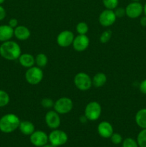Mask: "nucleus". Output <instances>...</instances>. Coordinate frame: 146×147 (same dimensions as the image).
Segmentation results:
<instances>
[{
	"label": "nucleus",
	"mask_w": 146,
	"mask_h": 147,
	"mask_svg": "<svg viewBox=\"0 0 146 147\" xmlns=\"http://www.w3.org/2000/svg\"><path fill=\"white\" fill-rule=\"evenodd\" d=\"M132 1H139L140 0H132Z\"/></svg>",
	"instance_id": "obj_39"
},
{
	"label": "nucleus",
	"mask_w": 146,
	"mask_h": 147,
	"mask_svg": "<svg viewBox=\"0 0 146 147\" xmlns=\"http://www.w3.org/2000/svg\"><path fill=\"white\" fill-rule=\"evenodd\" d=\"M102 3L106 9L114 10L118 6L119 0H102Z\"/></svg>",
	"instance_id": "obj_25"
},
{
	"label": "nucleus",
	"mask_w": 146,
	"mask_h": 147,
	"mask_svg": "<svg viewBox=\"0 0 146 147\" xmlns=\"http://www.w3.org/2000/svg\"><path fill=\"white\" fill-rule=\"evenodd\" d=\"M8 24L10 26V27L14 29L15 27H17V26H18V20L15 18L10 19V20H9Z\"/></svg>",
	"instance_id": "obj_32"
},
{
	"label": "nucleus",
	"mask_w": 146,
	"mask_h": 147,
	"mask_svg": "<svg viewBox=\"0 0 146 147\" xmlns=\"http://www.w3.org/2000/svg\"><path fill=\"white\" fill-rule=\"evenodd\" d=\"M97 132L101 137L104 139H109L114 133L113 126L110 122L102 121L97 126Z\"/></svg>",
	"instance_id": "obj_14"
},
{
	"label": "nucleus",
	"mask_w": 146,
	"mask_h": 147,
	"mask_svg": "<svg viewBox=\"0 0 146 147\" xmlns=\"http://www.w3.org/2000/svg\"><path fill=\"white\" fill-rule=\"evenodd\" d=\"M143 12V6L139 1H133L125 7L126 16L130 19L138 18Z\"/></svg>",
	"instance_id": "obj_11"
},
{
	"label": "nucleus",
	"mask_w": 146,
	"mask_h": 147,
	"mask_svg": "<svg viewBox=\"0 0 146 147\" xmlns=\"http://www.w3.org/2000/svg\"><path fill=\"white\" fill-rule=\"evenodd\" d=\"M76 31L78 34H87L89 31V27L84 22H80L76 26Z\"/></svg>",
	"instance_id": "obj_24"
},
{
	"label": "nucleus",
	"mask_w": 146,
	"mask_h": 147,
	"mask_svg": "<svg viewBox=\"0 0 146 147\" xmlns=\"http://www.w3.org/2000/svg\"><path fill=\"white\" fill-rule=\"evenodd\" d=\"M114 11L117 18H122L125 15H126L125 9L123 8V7H117L115 9H114Z\"/></svg>",
	"instance_id": "obj_30"
},
{
	"label": "nucleus",
	"mask_w": 146,
	"mask_h": 147,
	"mask_svg": "<svg viewBox=\"0 0 146 147\" xmlns=\"http://www.w3.org/2000/svg\"><path fill=\"white\" fill-rule=\"evenodd\" d=\"M30 142L36 147H42L49 142L48 135L41 130L34 131L29 136Z\"/></svg>",
	"instance_id": "obj_9"
},
{
	"label": "nucleus",
	"mask_w": 146,
	"mask_h": 147,
	"mask_svg": "<svg viewBox=\"0 0 146 147\" xmlns=\"http://www.w3.org/2000/svg\"><path fill=\"white\" fill-rule=\"evenodd\" d=\"M44 120L47 126L52 130L58 129L61 124L60 114L54 110L49 111L45 114Z\"/></svg>",
	"instance_id": "obj_10"
},
{
	"label": "nucleus",
	"mask_w": 146,
	"mask_h": 147,
	"mask_svg": "<svg viewBox=\"0 0 146 147\" xmlns=\"http://www.w3.org/2000/svg\"><path fill=\"white\" fill-rule=\"evenodd\" d=\"M73 101L68 97H62L54 102L53 109L60 115H64L70 113L73 109Z\"/></svg>",
	"instance_id": "obj_6"
},
{
	"label": "nucleus",
	"mask_w": 146,
	"mask_h": 147,
	"mask_svg": "<svg viewBox=\"0 0 146 147\" xmlns=\"http://www.w3.org/2000/svg\"><path fill=\"white\" fill-rule=\"evenodd\" d=\"M107 76L104 73H97L92 78V86L96 88H101L107 83Z\"/></svg>",
	"instance_id": "obj_20"
},
{
	"label": "nucleus",
	"mask_w": 146,
	"mask_h": 147,
	"mask_svg": "<svg viewBox=\"0 0 146 147\" xmlns=\"http://www.w3.org/2000/svg\"><path fill=\"white\" fill-rule=\"evenodd\" d=\"M139 89L140 91L143 94L146 95V79L143 80L139 85Z\"/></svg>",
	"instance_id": "obj_31"
},
{
	"label": "nucleus",
	"mask_w": 146,
	"mask_h": 147,
	"mask_svg": "<svg viewBox=\"0 0 146 147\" xmlns=\"http://www.w3.org/2000/svg\"><path fill=\"white\" fill-rule=\"evenodd\" d=\"M24 78L29 84L35 86L41 83L44 78V73L42 68L37 66H32L29 68H27V71L25 72Z\"/></svg>",
	"instance_id": "obj_3"
},
{
	"label": "nucleus",
	"mask_w": 146,
	"mask_h": 147,
	"mask_svg": "<svg viewBox=\"0 0 146 147\" xmlns=\"http://www.w3.org/2000/svg\"><path fill=\"white\" fill-rule=\"evenodd\" d=\"M35 63L40 68L44 67L48 63V57L44 53H39L35 57Z\"/></svg>",
	"instance_id": "obj_21"
},
{
	"label": "nucleus",
	"mask_w": 146,
	"mask_h": 147,
	"mask_svg": "<svg viewBox=\"0 0 146 147\" xmlns=\"http://www.w3.org/2000/svg\"><path fill=\"white\" fill-rule=\"evenodd\" d=\"M30 35H31L30 30L26 26L18 25L14 29V36L17 40L24 41L28 40Z\"/></svg>",
	"instance_id": "obj_15"
},
{
	"label": "nucleus",
	"mask_w": 146,
	"mask_h": 147,
	"mask_svg": "<svg viewBox=\"0 0 146 147\" xmlns=\"http://www.w3.org/2000/svg\"><path fill=\"white\" fill-rule=\"evenodd\" d=\"M110 140L113 144L115 145H118L123 142V139L121 135L118 133H113V135L110 136Z\"/></svg>",
	"instance_id": "obj_29"
},
{
	"label": "nucleus",
	"mask_w": 146,
	"mask_h": 147,
	"mask_svg": "<svg viewBox=\"0 0 146 147\" xmlns=\"http://www.w3.org/2000/svg\"><path fill=\"white\" fill-rule=\"evenodd\" d=\"M140 23L143 27H146V16H143L140 18Z\"/></svg>",
	"instance_id": "obj_34"
},
{
	"label": "nucleus",
	"mask_w": 146,
	"mask_h": 147,
	"mask_svg": "<svg viewBox=\"0 0 146 147\" xmlns=\"http://www.w3.org/2000/svg\"><path fill=\"white\" fill-rule=\"evenodd\" d=\"M7 15V12H6V10L4 7L1 5H0V21L4 20L6 17Z\"/></svg>",
	"instance_id": "obj_33"
},
{
	"label": "nucleus",
	"mask_w": 146,
	"mask_h": 147,
	"mask_svg": "<svg viewBox=\"0 0 146 147\" xmlns=\"http://www.w3.org/2000/svg\"><path fill=\"white\" fill-rule=\"evenodd\" d=\"M74 35L70 30H64L59 33L57 37V43L60 47H67L72 45Z\"/></svg>",
	"instance_id": "obj_12"
},
{
	"label": "nucleus",
	"mask_w": 146,
	"mask_h": 147,
	"mask_svg": "<svg viewBox=\"0 0 146 147\" xmlns=\"http://www.w3.org/2000/svg\"><path fill=\"white\" fill-rule=\"evenodd\" d=\"M4 1H5V0H0V5H1V4L4 2Z\"/></svg>",
	"instance_id": "obj_38"
},
{
	"label": "nucleus",
	"mask_w": 146,
	"mask_h": 147,
	"mask_svg": "<svg viewBox=\"0 0 146 147\" xmlns=\"http://www.w3.org/2000/svg\"><path fill=\"white\" fill-rule=\"evenodd\" d=\"M49 142L50 144L54 147L63 146L68 141V136L67 133L60 129H54L48 135Z\"/></svg>",
	"instance_id": "obj_7"
},
{
	"label": "nucleus",
	"mask_w": 146,
	"mask_h": 147,
	"mask_svg": "<svg viewBox=\"0 0 146 147\" xmlns=\"http://www.w3.org/2000/svg\"><path fill=\"white\" fill-rule=\"evenodd\" d=\"M135 123L142 129H146V108L141 109L136 113Z\"/></svg>",
	"instance_id": "obj_19"
},
{
	"label": "nucleus",
	"mask_w": 146,
	"mask_h": 147,
	"mask_svg": "<svg viewBox=\"0 0 146 147\" xmlns=\"http://www.w3.org/2000/svg\"><path fill=\"white\" fill-rule=\"evenodd\" d=\"M87 121H88V120H87V119L86 118V116H84V115L80 117V121H81L82 123H86V122H87Z\"/></svg>",
	"instance_id": "obj_35"
},
{
	"label": "nucleus",
	"mask_w": 146,
	"mask_h": 147,
	"mask_svg": "<svg viewBox=\"0 0 146 147\" xmlns=\"http://www.w3.org/2000/svg\"><path fill=\"white\" fill-rule=\"evenodd\" d=\"M99 23L102 27H108L113 25L117 20L114 10L106 9L103 10L99 15Z\"/></svg>",
	"instance_id": "obj_8"
},
{
	"label": "nucleus",
	"mask_w": 146,
	"mask_h": 147,
	"mask_svg": "<svg viewBox=\"0 0 146 147\" xmlns=\"http://www.w3.org/2000/svg\"><path fill=\"white\" fill-rule=\"evenodd\" d=\"M143 12H144L145 16H146V3L145 4V5L143 6Z\"/></svg>",
	"instance_id": "obj_36"
},
{
	"label": "nucleus",
	"mask_w": 146,
	"mask_h": 147,
	"mask_svg": "<svg viewBox=\"0 0 146 147\" xmlns=\"http://www.w3.org/2000/svg\"><path fill=\"white\" fill-rule=\"evenodd\" d=\"M18 60L19 64L25 68H29L35 64V57L29 53L21 54Z\"/></svg>",
	"instance_id": "obj_17"
},
{
	"label": "nucleus",
	"mask_w": 146,
	"mask_h": 147,
	"mask_svg": "<svg viewBox=\"0 0 146 147\" xmlns=\"http://www.w3.org/2000/svg\"><path fill=\"white\" fill-rule=\"evenodd\" d=\"M42 147H54V146H53L52 144H45L44 146H43Z\"/></svg>",
	"instance_id": "obj_37"
},
{
	"label": "nucleus",
	"mask_w": 146,
	"mask_h": 147,
	"mask_svg": "<svg viewBox=\"0 0 146 147\" xmlns=\"http://www.w3.org/2000/svg\"><path fill=\"white\" fill-rule=\"evenodd\" d=\"M21 54V47L15 41L8 40L2 42L0 45V55L5 60H18Z\"/></svg>",
	"instance_id": "obj_1"
},
{
	"label": "nucleus",
	"mask_w": 146,
	"mask_h": 147,
	"mask_svg": "<svg viewBox=\"0 0 146 147\" xmlns=\"http://www.w3.org/2000/svg\"><path fill=\"white\" fill-rule=\"evenodd\" d=\"M112 34H113V32L110 30H107L103 32L101 34L100 37V42L101 43H107V42L110 41V40L112 37Z\"/></svg>",
	"instance_id": "obj_27"
},
{
	"label": "nucleus",
	"mask_w": 146,
	"mask_h": 147,
	"mask_svg": "<svg viewBox=\"0 0 146 147\" xmlns=\"http://www.w3.org/2000/svg\"><path fill=\"white\" fill-rule=\"evenodd\" d=\"M102 114V106L98 102L91 101L88 103L84 109V116L87 120L94 121L99 119Z\"/></svg>",
	"instance_id": "obj_5"
},
{
	"label": "nucleus",
	"mask_w": 146,
	"mask_h": 147,
	"mask_svg": "<svg viewBox=\"0 0 146 147\" xmlns=\"http://www.w3.org/2000/svg\"><path fill=\"white\" fill-rule=\"evenodd\" d=\"M54 104V102L53 101L52 99L49 98H44L41 100V105L43 108L44 109H50V108H53Z\"/></svg>",
	"instance_id": "obj_28"
},
{
	"label": "nucleus",
	"mask_w": 146,
	"mask_h": 147,
	"mask_svg": "<svg viewBox=\"0 0 146 147\" xmlns=\"http://www.w3.org/2000/svg\"><path fill=\"white\" fill-rule=\"evenodd\" d=\"M14 37V28L10 27L9 24H1L0 25V42L11 40Z\"/></svg>",
	"instance_id": "obj_16"
},
{
	"label": "nucleus",
	"mask_w": 146,
	"mask_h": 147,
	"mask_svg": "<svg viewBox=\"0 0 146 147\" xmlns=\"http://www.w3.org/2000/svg\"><path fill=\"white\" fill-rule=\"evenodd\" d=\"M136 141L139 147H146V129H142L139 132Z\"/></svg>",
	"instance_id": "obj_22"
},
{
	"label": "nucleus",
	"mask_w": 146,
	"mask_h": 147,
	"mask_svg": "<svg viewBox=\"0 0 146 147\" xmlns=\"http://www.w3.org/2000/svg\"><path fill=\"white\" fill-rule=\"evenodd\" d=\"M74 83L76 88L81 91L88 90L92 86L91 77L84 72H80L75 75L74 78Z\"/></svg>",
	"instance_id": "obj_4"
},
{
	"label": "nucleus",
	"mask_w": 146,
	"mask_h": 147,
	"mask_svg": "<svg viewBox=\"0 0 146 147\" xmlns=\"http://www.w3.org/2000/svg\"><path fill=\"white\" fill-rule=\"evenodd\" d=\"M10 101V97L7 92L4 90H0V108L7 106Z\"/></svg>",
	"instance_id": "obj_23"
},
{
	"label": "nucleus",
	"mask_w": 146,
	"mask_h": 147,
	"mask_svg": "<svg viewBox=\"0 0 146 147\" xmlns=\"http://www.w3.org/2000/svg\"><path fill=\"white\" fill-rule=\"evenodd\" d=\"M19 129L20 132L25 136H30L35 131L34 123L29 121H22L20 122Z\"/></svg>",
	"instance_id": "obj_18"
},
{
	"label": "nucleus",
	"mask_w": 146,
	"mask_h": 147,
	"mask_svg": "<svg viewBox=\"0 0 146 147\" xmlns=\"http://www.w3.org/2000/svg\"><path fill=\"white\" fill-rule=\"evenodd\" d=\"M21 122L14 113H7L0 118V131L4 134H10L19 129Z\"/></svg>",
	"instance_id": "obj_2"
},
{
	"label": "nucleus",
	"mask_w": 146,
	"mask_h": 147,
	"mask_svg": "<svg viewBox=\"0 0 146 147\" xmlns=\"http://www.w3.org/2000/svg\"><path fill=\"white\" fill-rule=\"evenodd\" d=\"M72 45L75 51L81 52L84 51L90 45V39L86 34H78L74 37Z\"/></svg>",
	"instance_id": "obj_13"
},
{
	"label": "nucleus",
	"mask_w": 146,
	"mask_h": 147,
	"mask_svg": "<svg viewBox=\"0 0 146 147\" xmlns=\"http://www.w3.org/2000/svg\"><path fill=\"white\" fill-rule=\"evenodd\" d=\"M122 147H139L137 141L130 137L125 139L122 142Z\"/></svg>",
	"instance_id": "obj_26"
}]
</instances>
